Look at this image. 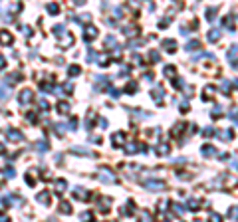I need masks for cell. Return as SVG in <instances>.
<instances>
[{"mask_svg":"<svg viewBox=\"0 0 238 222\" xmlns=\"http://www.w3.org/2000/svg\"><path fill=\"white\" fill-rule=\"evenodd\" d=\"M70 74L78 76V74H79V68H78V66H72V68H70Z\"/></svg>","mask_w":238,"mask_h":222,"instance_id":"cell-9","label":"cell"},{"mask_svg":"<svg viewBox=\"0 0 238 222\" xmlns=\"http://www.w3.org/2000/svg\"><path fill=\"white\" fill-rule=\"evenodd\" d=\"M113 139H115V145H117V143H121V139H123V135H113Z\"/></svg>","mask_w":238,"mask_h":222,"instance_id":"cell-11","label":"cell"},{"mask_svg":"<svg viewBox=\"0 0 238 222\" xmlns=\"http://www.w3.org/2000/svg\"><path fill=\"white\" fill-rule=\"evenodd\" d=\"M2 66H4V58H0V68H2Z\"/></svg>","mask_w":238,"mask_h":222,"instance_id":"cell-15","label":"cell"},{"mask_svg":"<svg viewBox=\"0 0 238 222\" xmlns=\"http://www.w3.org/2000/svg\"><path fill=\"white\" fill-rule=\"evenodd\" d=\"M161 95H163V89H161V87H157V89H155V91H153V97H155L157 101H159V99H161Z\"/></svg>","mask_w":238,"mask_h":222,"instance_id":"cell-6","label":"cell"},{"mask_svg":"<svg viewBox=\"0 0 238 222\" xmlns=\"http://www.w3.org/2000/svg\"><path fill=\"white\" fill-rule=\"evenodd\" d=\"M105 44H107V48H113V44H115V38H113V36H109V38L105 40Z\"/></svg>","mask_w":238,"mask_h":222,"instance_id":"cell-8","label":"cell"},{"mask_svg":"<svg viewBox=\"0 0 238 222\" xmlns=\"http://www.w3.org/2000/svg\"><path fill=\"white\" fill-rule=\"evenodd\" d=\"M163 186H165V184H163V182H153V184H151V182H149V188H153V190H161V188H163Z\"/></svg>","mask_w":238,"mask_h":222,"instance_id":"cell-4","label":"cell"},{"mask_svg":"<svg viewBox=\"0 0 238 222\" xmlns=\"http://www.w3.org/2000/svg\"><path fill=\"white\" fill-rule=\"evenodd\" d=\"M48 10H50V12H58V6H56V4H50Z\"/></svg>","mask_w":238,"mask_h":222,"instance_id":"cell-12","label":"cell"},{"mask_svg":"<svg viewBox=\"0 0 238 222\" xmlns=\"http://www.w3.org/2000/svg\"><path fill=\"white\" fill-rule=\"evenodd\" d=\"M189 208H193V210H195V208H198L197 200H191V202H189Z\"/></svg>","mask_w":238,"mask_h":222,"instance_id":"cell-10","label":"cell"},{"mask_svg":"<svg viewBox=\"0 0 238 222\" xmlns=\"http://www.w3.org/2000/svg\"><path fill=\"white\" fill-rule=\"evenodd\" d=\"M0 42H2V44H10V42H12V36L6 34V32H0Z\"/></svg>","mask_w":238,"mask_h":222,"instance_id":"cell-3","label":"cell"},{"mask_svg":"<svg viewBox=\"0 0 238 222\" xmlns=\"http://www.w3.org/2000/svg\"><path fill=\"white\" fill-rule=\"evenodd\" d=\"M36 147H38V149H42V151H46V149H48V145H46V143H38Z\"/></svg>","mask_w":238,"mask_h":222,"instance_id":"cell-13","label":"cell"},{"mask_svg":"<svg viewBox=\"0 0 238 222\" xmlns=\"http://www.w3.org/2000/svg\"><path fill=\"white\" fill-rule=\"evenodd\" d=\"M218 38H220V32H218V30H216V32H210V34H208V40H218Z\"/></svg>","mask_w":238,"mask_h":222,"instance_id":"cell-5","label":"cell"},{"mask_svg":"<svg viewBox=\"0 0 238 222\" xmlns=\"http://www.w3.org/2000/svg\"><path fill=\"white\" fill-rule=\"evenodd\" d=\"M83 2H85V0H76V4H83Z\"/></svg>","mask_w":238,"mask_h":222,"instance_id":"cell-16","label":"cell"},{"mask_svg":"<svg viewBox=\"0 0 238 222\" xmlns=\"http://www.w3.org/2000/svg\"><path fill=\"white\" fill-rule=\"evenodd\" d=\"M6 177L12 178V177H14V171H12V169H6Z\"/></svg>","mask_w":238,"mask_h":222,"instance_id":"cell-14","label":"cell"},{"mask_svg":"<svg viewBox=\"0 0 238 222\" xmlns=\"http://www.w3.org/2000/svg\"><path fill=\"white\" fill-rule=\"evenodd\" d=\"M198 46H200V44H198V42H189V44L185 46V48H187V50H197Z\"/></svg>","mask_w":238,"mask_h":222,"instance_id":"cell-7","label":"cell"},{"mask_svg":"<svg viewBox=\"0 0 238 222\" xmlns=\"http://www.w3.org/2000/svg\"><path fill=\"white\" fill-rule=\"evenodd\" d=\"M32 99V91H22V95H20V101L22 103H28Z\"/></svg>","mask_w":238,"mask_h":222,"instance_id":"cell-2","label":"cell"},{"mask_svg":"<svg viewBox=\"0 0 238 222\" xmlns=\"http://www.w3.org/2000/svg\"><path fill=\"white\" fill-rule=\"evenodd\" d=\"M83 36H85V40H93V38L97 36V30H95V28H87Z\"/></svg>","mask_w":238,"mask_h":222,"instance_id":"cell-1","label":"cell"}]
</instances>
